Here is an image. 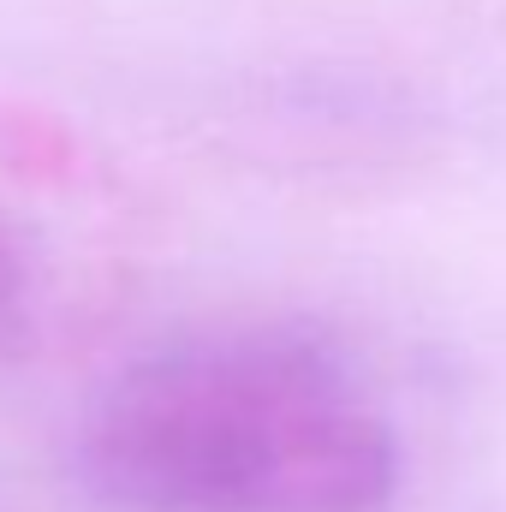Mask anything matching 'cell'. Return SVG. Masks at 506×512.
Segmentation results:
<instances>
[{"mask_svg":"<svg viewBox=\"0 0 506 512\" xmlns=\"http://www.w3.org/2000/svg\"><path fill=\"white\" fill-rule=\"evenodd\" d=\"M114 512H387L399 441L376 393L304 334H209L120 370L78 429Z\"/></svg>","mask_w":506,"mask_h":512,"instance_id":"1","label":"cell"},{"mask_svg":"<svg viewBox=\"0 0 506 512\" xmlns=\"http://www.w3.org/2000/svg\"><path fill=\"white\" fill-rule=\"evenodd\" d=\"M12 298H18V268H12V251L0 245V316L12 310Z\"/></svg>","mask_w":506,"mask_h":512,"instance_id":"2","label":"cell"}]
</instances>
